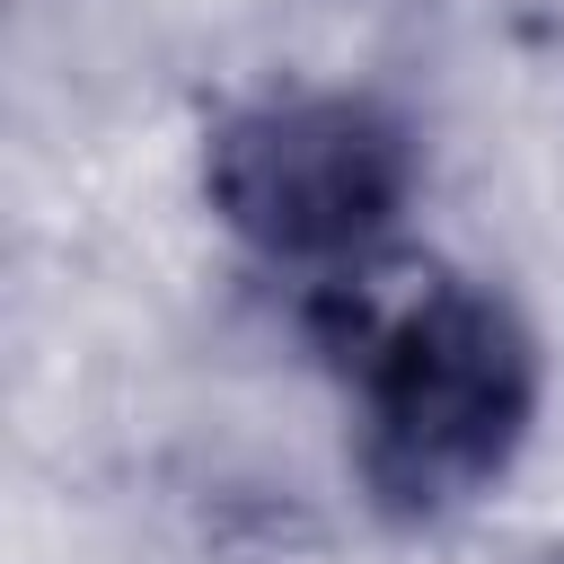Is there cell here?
<instances>
[{
    "label": "cell",
    "mask_w": 564,
    "mask_h": 564,
    "mask_svg": "<svg viewBox=\"0 0 564 564\" xmlns=\"http://www.w3.org/2000/svg\"><path fill=\"white\" fill-rule=\"evenodd\" d=\"M352 467L397 520L476 502L538 414V344L502 291L423 273L352 308Z\"/></svg>",
    "instance_id": "obj_1"
},
{
    "label": "cell",
    "mask_w": 564,
    "mask_h": 564,
    "mask_svg": "<svg viewBox=\"0 0 564 564\" xmlns=\"http://www.w3.org/2000/svg\"><path fill=\"white\" fill-rule=\"evenodd\" d=\"M203 194L273 264H361L414 194V141L379 97L291 88L212 132Z\"/></svg>",
    "instance_id": "obj_2"
},
{
    "label": "cell",
    "mask_w": 564,
    "mask_h": 564,
    "mask_svg": "<svg viewBox=\"0 0 564 564\" xmlns=\"http://www.w3.org/2000/svg\"><path fill=\"white\" fill-rule=\"evenodd\" d=\"M555 564H564V555H555Z\"/></svg>",
    "instance_id": "obj_3"
}]
</instances>
